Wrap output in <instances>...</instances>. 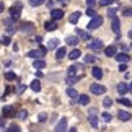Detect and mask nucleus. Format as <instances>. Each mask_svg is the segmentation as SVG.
Segmentation results:
<instances>
[{"instance_id": "obj_24", "label": "nucleus", "mask_w": 132, "mask_h": 132, "mask_svg": "<svg viewBox=\"0 0 132 132\" xmlns=\"http://www.w3.org/2000/svg\"><path fill=\"white\" fill-rule=\"evenodd\" d=\"M77 82H78V77H69L67 75V78H65V83H67L69 87H72V85L77 83Z\"/></svg>"}, {"instance_id": "obj_26", "label": "nucleus", "mask_w": 132, "mask_h": 132, "mask_svg": "<svg viewBox=\"0 0 132 132\" xmlns=\"http://www.w3.org/2000/svg\"><path fill=\"white\" fill-rule=\"evenodd\" d=\"M57 46H59V39H51V41L47 43L49 49H57Z\"/></svg>"}, {"instance_id": "obj_45", "label": "nucleus", "mask_w": 132, "mask_h": 132, "mask_svg": "<svg viewBox=\"0 0 132 132\" xmlns=\"http://www.w3.org/2000/svg\"><path fill=\"white\" fill-rule=\"evenodd\" d=\"M114 13H116V8H109L108 10V15H109V16H114Z\"/></svg>"}, {"instance_id": "obj_42", "label": "nucleus", "mask_w": 132, "mask_h": 132, "mask_svg": "<svg viewBox=\"0 0 132 132\" xmlns=\"http://www.w3.org/2000/svg\"><path fill=\"white\" fill-rule=\"evenodd\" d=\"M124 15H126V16H132V8H127V10H124Z\"/></svg>"}, {"instance_id": "obj_22", "label": "nucleus", "mask_w": 132, "mask_h": 132, "mask_svg": "<svg viewBox=\"0 0 132 132\" xmlns=\"http://www.w3.org/2000/svg\"><path fill=\"white\" fill-rule=\"evenodd\" d=\"M29 87H31V90H33V91H36V93H38V91L41 90V83H39V80H33Z\"/></svg>"}, {"instance_id": "obj_51", "label": "nucleus", "mask_w": 132, "mask_h": 132, "mask_svg": "<svg viewBox=\"0 0 132 132\" xmlns=\"http://www.w3.org/2000/svg\"><path fill=\"white\" fill-rule=\"evenodd\" d=\"M59 2H60V3H65V2H69V0H59Z\"/></svg>"}, {"instance_id": "obj_34", "label": "nucleus", "mask_w": 132, "mask_h": 132, "mask_svg": "<svg viewBox=\"0 0 132 132\" xmlns=\"http://www.w3.org/2000/svg\"><path fill=\"white\" fill-rule=\"evenodd\" d=\"M38 121H39V122H44V121H47V114H46V113L38 114Z\"/></svg>"}, {"instance_id": "obj_46", "label": "nucleus", "mask_w": 132, "mask_h": 132, "mask_svg": "<svg viewBox=\"0 0 132 132\" xmlns=\"http://www.w3.org/2000/svg\"><path fill=\"white\" fill-rule=\"evenodd\" d=\"M24 90H26V87H24V85H21V87H20V88H18V93H23V91H24Z\"/></svg>"}, {"instance_id": "obj_44", "label": "nucleus", "mask_w": 132, "mask_h": 132, "mask_svg": "<svg viewBox=\"0 0 132 132\" xmlns=\"http://www.w3.org/2000/svg\"><path fill=\"white\" fill-rule=\"evenodd\" d=\"M87 3H88V7H95V3H96V0H87Z\"/></svg>"}, {"instance_id": "obj_15", "label": "nucleus", "mask_w": 132, "mask_h": 132, "mask_svg": "<svg viewBox=\"0 0 132 132\" xmlns=\"http://www.w3.org/2000/svg\"><path fill=\"white\" fill-rule=\"evenodd\" d=\"M91 73H93V77H95L96 80H101V77H103V70H101L100 67H93Z\"/></svg>"}, {"instance_id": "obj_54", "label": "nucleus", "mask_w": 132, "mask_h": 132, "mask_svg": "<svg viewBox=\"0 0 132 132\" xmlns=\"http://www.w3.org/2000/svg\"><path fill=\"white\" fill-rule=\"evenodd\" d=\"M130 49H132V43H130Z\"/></svg>"}, {"instance_id": "obj_49", "label": "nucleus", "mask_w": 132, "mask_h": 132, "mask_svg": "<svg viewBox=\"0 0 132 132\" xmlns=\"http://www.w3.org/2000/svg\"><path fill=\"white\" fill-rule=\"evenodd\" d=\"M69 132H77V129H75V127H72V129H69Z\"/></svg>"}, {"instance_id": "obj_52", "label": "nucleus", "mask_w": 132, "mask_h": 132, "mask_svg": "<svg viewBox=\"0 0 132 132\" xmlns=\"http://www.w3.org/2000/svg\"><path fill=\"white\" fill-rule=\"evenodd\" d=\"M129 91H130V93H132V83L129 85Z\"/></svg>"}, {"instance_id": "obj_16", "label": "nucleus", "mask_w": 132, "mask_h": 132, "mask_svg": "<svg viewBox=\"0 0 132 132\" xmlns=\"http://www.w3.org/2000/svg\"><path fill=\"white\" fill-rule=\"evenodd\" d=\"M116 59H118V62L126 64V62L129 60V55H127V54H124V52H121V54H116Z\"/></svg>"}, {"instance_id": "obj_13", "label": "nucleus", "mask_w": 132, "mask_h": 132, "mask_svg": "<svg viewBox=\"0 0 132 132\" xmlns=\"http://www.w3.org/2000/svg\"><path fill=\"white\" fill-rule=\"evenodd\" d=\"M118 118L121 119V121H130V113H127V111H119L118 113Z\"/></svg>"}, {"instance_id": "obj_32", "label": "nucleus", "mask_w": 132, "mask_h": 132, "mask_svg": "<svg viewBox=\"0 0 132 132\" xmlns=\"http://www.w3.org/2000/svg\"><path fill=\"white\" fill-rule=\"evenodd\" d=\"M119 103H121V104H124V106H132L130 100H127V98H119Z\"/></svg>"}, {"instance_id": "obj_17", "label": "nucleus", "mask_w": 132, "mask_h": 132, "mask_svg": "<svg viewBox=\"0 0 132 132\" xmlns=\"http://www.w3.org/2000/svg\"><path fill=\"white\" fill-rule=\"evenodd\" d=\"M80 16H82V13H80V12H73L72 15H70V18H69V21L75 24V23H77V21H78V20H80Z\"/></svg>"}, {"instance_id": "obj_50", "label": "nucleus", "mask_w": 132, "mask_h": 132, "mask_svg": "<svg viewBox=\"0 0 132 132\" xmlns=\"http://www.w3.org/2000/svg\"><path fill=\"white\" fill-rule=\"evenodd\" d=\"M0 127H3V119H0Z\"/></svg>"}, {"instance_id": "obj_8", "label": "nucleus", "mask_w": 132, "mask_h": 132, "mask_svg": "<svg viewBox=\"0 0 132 132\" xmlns=\"http://www.w3.org/2000/svg\"><path fill=\"white\" fill-rule=\"evenodd\" d=\"M90 124H91V127H98V119H96V109H90Z\"/></svg>"}, {"instance_id": "obj_7", "label": "nucleus", "mask_w": 132, "mask_h": 132, "mask_svg": "<svg viewBox=\"0 0 132 132\" xmlns=\"http://www.w3.org/2000/svg\"><path fill=\"white\" fill-rule=\"evenodd\" d=\"M67 130V119L65 118H62L59 121V124L55 126V129H54V132H65Z\"/></svg>"}, {"instance_id": "obj_47", "label": "nucleus", "mask_w": 132, "mask_h": 132, "mask_svg": "<svg viewBox=\"0 0 132 132\" xmlns=\"http://www.w3.org/2000/svg\"><path fill=\"white\" fill-rule=\"evenodd\" d=\"M15 31H16V28H15V26H10L8 28V33H15Z\"/></svg>"}, {"instance_id": "obj_37", "label": "nucleus", "mask_w": 132, "mask_h": 132, "mask_svg": "<svg viewBox=\"0 0 132 132\" xmlns=\"http://www.w3.org/2000/svg\"><path fill=\"white\" fill-rule=\"evenodd\" d=\"M95 60H96L95 55H87V57H85V62H88V64H93Z\"/></svg>"}, {"instance_id": "obj_20", "label": "nucleus", "mask_w": 132, "mask_h": 132, "mask_svg": "<svg viewBox=\"0 0 132 132\" xmlns=\"http://www.w3.org/2000/svg\"><path fill=\"white\" fill-rule=\"evenodd\" d=\"M65 43H67L69 46H77L78 44V36H69L67 39H65Z\"/></svg>"}, {"instance_id": "obj_40", "label": "nucleus", "mask_w": 132, "mask_h": 132, "mask_svg": "<svg viewBox=\"0 0 132 132\" xmlns=\"http://www.w3.org/2000/svg\"><path fill=\"white\" fill-rule=\"evenodd\" d=\"M8 132H20V127H18V126H10Z\"/></svg>"}, {"instance_id": "obj_19", "label": "nucleus", "mask_w": 132, "mask_h": 132, "mask_svg": "<svg viewBox=\"0 0 132 132\" xmlns=\"http://www.w3.org/2000/svg\"><path fill=\"white\" fill-rule=\"evenodd\" d=\"M90 103V98H88V95H80L78 96V104H82V106H87Z\"/></svg>"}, {"instance_id": "obj_14", "label": "nucleus", "mask_w": 132, "mask_h": 132, "mask_svg": "<svg viewBox=\"0 0 132 132\" xmlns=\"http://www.w3.org/2000/svg\"><path fill=\"white\" fill-rule=\"evenodd\" d=\"M119 26H121V21H119L118 18H113V31L118 34V36H119V33H121V28Z\"/></svg>"}, {"instance_id": "obj_25", "label": "nucleus", "mask_w": 132, "mask_h": 132, "mask_svg": "<svg viewBox=\"0 0 132 132\" xmlns=\"http://www.w3.org/2000/svg\"><path fill=\"white\" fill-rule=\"evenodd\" d=\"M65 54H67V51H65V47H59L57 49V54H55V57L57 59H64Z\"/></svg>"}, {"instance_id": "obj_5", "label": "nucleus", "mask_w": 132, "mask_h": 132, "mask_svg": "<svg viewBox=\"0 0 132 132\" xmlns=\"http://www.w3.org/2000/svg\"><path fill=\"white\" fill-rule=\"evenodd\" d=\"M10 13H12V18L13 20H18L20 15H21V3H16L10 8Z\"/></svg>"}, {"instance_id": "obj_2", "label": "nucleus", "mask_w": 132, "mask_h": 132, "mask_svg": "<svg viewBox=\"0 0 132 132\" xmlns=\"http://www.w3.org/2000/svg\"><path fill=\"white\" fill-rule=\"evenodd\" d=\"M44 54H46V47H39V49L29 51V52H28V57H31V59H43Z\"/></svg>"}, {"instance_id": "obj_30", "label": "nucleus", "mask_w": 132, "mask_h": 132, "mask_svg": "<svg viewBox=\"0 0 132 132\" xmlns=\"http://www.w3.org/2000/svg\"><path fill=\"white\" fill-rule=\"evenodd\" d=\"M44 0H29V5L31 7H39V5H43Z\"/></svg>"}, {"instance_id": "obj_11", "label": "nucleus", "mask_w": 132, "mask_h": 132, "mask_svg": "<svg viewBox=\"0 0 132 132\" xmlns=\"http://www.w3.org/2000/svg\"><path fill=\"white\" fill-rule=\"evenodd\" d=\"M118 91L121 95H126L129 91V85L127 83H124V82H121V83H118Z\"/></svg>"}, {"instance_id": "obj_43", "label": "nucleus", "mask_w": 132, "mask_h": 132, "mask_svg": "<svg viewBox=\"0 0 132 132\" xmlns=\"http://www.w3.org/2000/svg\"><path fill=\"white\" fill-rule=\"evenodd\" d=\"M119 70H121V72H126V70H127V65H126V64H121L119 65Z\"/></svg>"}, {"instance_id": "obj_23", "label": "nucleus", "mask_w": 132, "mask_h": 132, "mask_svg": "<svg viewBox=\"0 0 132 132\" xmlns=\"http://www.w3.org/2000/svg\"><path fill=\"white\" fill-rule=\"evenodd\" d=\"M34 67H36L38 70H41V69L46 67V62H44L43 59H36V60H34Z\"/></svg>"}, {"instance_id": "obj_12", "label": "nucleus", "mask_w": 132, "mask_h": 132, "mask_svg": "<svg viewBox=\"0 0 132 132\" xmlns=\"http://www.w3.org/2000/svg\"><path fill=\"white\" fill-rule=\"evenodd\" d=\"M77 36H78L80 39H83V41H90V34H88L87 31H83V29H78V28H77Z\"/></svg>"}, {"instance_id": "obj_36", "label": "nucleus", "mask_w": 132, "mask_h": 132, "mask_svg": "<svg viewBox=\"0 0 132 132\" xmlns=\"http://www.w3.org/2000/svg\"><path fill=\"white\" fill-rule=\"evenodd\" d=\"M0 43H2L3 46H8L10 43H12V39H10L8 36H5V38H2V39H0Z\"/></svg>"}, {"instance_id": "obj_28", "label": "nucleus", "mask_w": 132, "mask_h": 132, "mask_svg": "<svg viewBox=\"0 0 132 132\" xmlns=\"http://www.w3.org/2000/svg\"><path fill=\"white\" fill-rule=\"evenodd\" d=\"M5 78L10 80V82H13V80H16V73H15V72H7V73H5Z\"/></svg>"}, {"instance_id": "obj_33", "label": "nucleus", "mask_w": 132, "mask_h": 132, "mask_svg": "<svg viewBox=\"0 0 132 132\" xmlns=\"http://www.w3.org/2000/svg\"><path fill=\"white\" fill-rule=\"evenodd\" d=\"M16 116H18V119H24V118H26V116H28V113H26V111H24V109H20Z\"/></svg>"}, {"instance_id": "obj_10", "label": "nucleus", "mask_w": 132, "mask_h": 132, "mask_svg": "<svg viewBox=\"0 0 132 132\" xmlns=\"http://www.w3.org/2000/svg\"><path fill=\"white\" fill-rule=\"evenodd\" d=\"M51 15H52L54 21H57V20H60L64 16V12H62V10H57V8H52V13H51Z\"/></svg>"}, {"instance_id": "obj_35", "label": "nucleus", "mask_w": 132, "mask_h": 132, "mask_svg": "<svg viewBox=\"0 0 132 132\" xmlns=\"http://www.w3.org/2000/svg\"><path fill=\"white\" fill-rule=\"evenodd\" d=\"M114 2V0H100V5H101V7H108V5H111V3H113Z\"/></svg>"}, {"instance_id": "obj_21", "label": "nucleus", "mask_w": 132, "mask_h": 132, "mask_svg": "<svg viewBox=\"0 0 132 132\" xmlns=\"http://www.w3.org/2000/svg\"><path fill=\"white\" fill-rule=\"evenodd\" d=\"M44 28L47 29V31H54V29H57V23L55 21H47L44 24Z\"/></svg>"}, {"instance_id": "obj_18", "label": "nucleus", "mask_w": 132, "mask_h": 132, "mask_svg": "<svg viewBox=\"0 0 132 132\" xmlns=\"http://www.w3.org/2000/svg\"><path fill=\"white\" fill-rule=\"evenodd\" d=\"M80 55H82V52H80L78 49H73V51H70L69 52V59H72V60H77Z\"/></svg>"}, {"instance_id": "obj_6", "label": "nucleus", "mask_w": 132, "mask_h": 132, "mask_svg": "<svg viewBox=\"0 0 132 132\" xmlns=\"http://www.w3.org/2000/svg\"><path fill=\"white\" fill-rule=\"evenodd\" d=\"M88 47L91 51H98V49L103 47V41H101V39H91V41L88 43Z\"/></svg>"}, {"instance_id": "obj_4", "label": "nucleus", "mask_w": 132, "mask_h": 132, "mask_svg": "<svg viewBox=\"0 0 132 132\" xmlns=\"http://www.w3.org/2000/svg\"><path fill=\"white\" fill-rule=\"evenodd\" d=\"M90 90H91L93 95H103V93H106V87H104V85H100V83H91Z\"/></svg>"}, {"instance_id": "obj_38", "label": "nucleus", "mask_w": 132, "mask_h": 132, "mask_svg": "<svg viewBox=\"0 0 132 132\" xmlns=\"http://www.w3.org/2000/svg\"><path fill=\"white\" fill-rule=\"evenodd\" d=\"M87 15H88L90 18H93V16H96V12H95L93 8H88V10H87Z\"/></svg>"}, {"instance_id": "obj_27", "label": "nucleus", "mask_w": 132, "mask_h": 132, "mask_svg": "<svg viewBox=\"0 0 132 132\" xmlns=\"http://www.w3.org/2000/svg\"><path fill=\"white\" fill-rule=\"evenodd\" d=\"M111 104H113V100H111L109 96H104V100H103V106H104V108H111Z\"/></svg>"}, {"instance_id": "obj_39", "label": "nucleus", "mask_w": 132, "mask_h": 132, "mask_svg": "<svg viewBox=\"0 0 132 132\" xmlns=\"http://www.w3.org/2000/svg\"><path fill=\"white\" fill-rule=\"evenodd\" d=\"M103 119H104V122H109V121H111V114L109 113H103Z\"/></svg>"}, {"instance_id": "obj_1", "label": "nucleus", "mask_w": 132, "mask_h": 132, "mask_svg": "<svg viewBox=\"0 0 132 132\" xmlns=\"http://www.w3.org/2000/svg\"><path fill=\"white\" fill-rule=\"evenodd\" d=\"M101 23H103V18H101L100 16V15H96V16H93V18H91L90 20V23H88V29H90V31H91V29H96V28H100L101 26Z\"/></svg>"}, {"instance_id": "obj_48", "label": "nucleus", "mask_w": 132, "mask_h": 132, "mask_svg": "<svg viewBox=\"0 0 132 132\" xmlns=\"http://www.w3.org/2000/svg\"><path fill=\"white\" fill-rule=\"evenodd\" d=\"M3 10H5V5H3L2 2H0V13H2V12H3Z\"/></svg>"}, {"instance_id": "obj_9", "label": "nucleus", "mask_w": 132, "mask_h": 132, "mask_svg": "<svg viewBox=\"0 0 132 132\" xmlns=\"http://www.w3.org/2000/svg\"><path fill=\"white\" fill-rule=\"evenodd\" d=\"M116 52H118L116 46H108V47L104 49V55H108V57H113V55H116Z\"/></svg>"}, {"instance_id": "obj_31", "label": "nucleus", "mask_w": 132, "mask_h": 132, "mask_svg": "<svg viewBox=\"0 0 132 132\" xmlns=\"http://www.w3.org/2000/svg\"><path fill=\"white\" fill-rule=\"evenodd\" d=\"M23 31L31 33V31H33V24H31V23H24V24H23Z\"/></svg>"}, {"instance_id": "obj_41", "label": "nucleus", "mask_w": 132, "mask_h": 132, "mask_svg": "<svg viewBox=\"0 0 132 132\" xmlns=\"http://www.w3.org/2000/svg\"><path fill=\"white\" fill-rule=\"evenodd\" d=\"M3 114H5V116L12 114V108H3Z\"/></svg>"}, {"instance_id": "obj_3", "label": "nucleus", "mask_w": 132, "mask_h": 132, "mask_svg": "<svg viewBox=\"0 0 132 132\" xmlns=\"http://www.w3.org/2000/svg\"><path fill=\"white\" fill-rule=\"evenodd\" d=\"M82 72H83L82 65H70L69 70H67V75H69V77H78Z\"/></svg>"}, {"instance_id": "obj_29", "label": "nucleus", "mask_w": 132, "mask_h": 132, "mask_svg": "<svg viewBox=\"0 0 132 132\" xmlns=\"http://www.w3.org/2000/svg\"><path fill=\"white\" fill-rule=\"evenodd\" d=\"M67 95L70 96V98H75V96H78V91L75 90V88H72V87H70V88L67 90Z\"/></svg>"}, {"instance_id": "obj_53", "label": "nucleus", "mask_w": 132, "mask_h": 132, "mask_svg": "<svg viewBox=\"0 0 132 132\" xmlns=\"http://www.w3.org/2000/svg\"><path fill=\"white\" fill-rule=\"evenodd\" d=\"M129 38H130V39H132V31H129Z\"/></svg>"}]
</instances>
